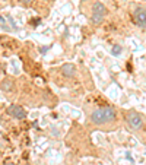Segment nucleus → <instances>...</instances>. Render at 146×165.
Segmentation results:
<instances>
[{
    "label": "nucleus",
    "instance_id": "nucleus-1",
    "mask_svg": "<svg viewBox=\"0 0 146 165\" xmlns=\"http://www.w3.org/2000/svg\"><path fill=\"white\" fill-rule=\"evenodd\" d=\"M115 120H117V112L113 107H104L100 110H95L91 114V121L97 126L110 124V123H114Z\"/></svg>",
    "mask_w": 146,
    "mask_h": 165
},
{
    "label": "nucleus",
    "instance_id": "nucleus-2",
    "mask_svg": "<svg viewBox=\"0 0 146 165\" xmlns=\"http://www.w3.org/2000/svg\"><path fill=\"white\" fill-rule=\"evenodd\" d=\"M105 13H107V9L105 6L101 3V2H95L93 3V7H92V22L95 25H100L102 24V20L105 18Z\"/></svg>",
    "mask_w": 146,
    "mask_h": 165
},
{
    "label": "nucleus",
    "instance_id": "nucleus-3",
    "mask_svg": "<svg viewBox=\"0 0 146 165\" xmlns=\"http://www.w3.org/2000/svg\"><path fill=\"white\" fill-rule=\"evenodd\" d=\"M127 123H129L130 127L134 129V130H140V129L143 127V119H142V116L137 114V112H134V111L127 114Z\"/></svg>",
    "mask_w": 146,
    "mask_h": 165
},
{
    "label": "nucleus",
    "instance_id": "nucleus-4",
    "mask_svg": "<svg viewBox=\"0 0 146 165\" xmlns=\"http://www.w3.org/2000/svg\"><path fill=\"white\" fill-rule=\"evenodd\" d=\"M7 114L12 116L13 119H18V120L27 119V111H25L20 105H9L7 107Z\"/></svg>",
    "mask_w": 146,
    "mask_h": 165
},
{
    "label": "nucleus",
    "instance_id": "nucleus-5",
    "mask_svg": "<svg viewBox=\"0 0 146 165\" xmlns=\"http://www.w3.org/2000/svg\"><path fill=\"white\" fill-rule=\"evenodd\" d=\"M133 18H134V22H136L139 27L146 28V9H143V7H137V9L134 10Z\"/></svg>",
    "mask_w": 146,
    "mask_h": 165
},
{
    "label": "nucleus",
    "instance_id": "nucleus-6",
    "mask_svg": "<svg viewBox=\"0 0 146 165\" xmlns=\"http://www.w3.org/2000/svg\"><path fill=\"white\" fill-rule=\"evenodd\" d=\"M75 72H76V69H75V66L70 64V63H66V64L61 66V73H63V76H66V78L75 76Z\"/></svg>",
    "mask_w": 146,
    "mask_h": 165
},
{
    "label": "nucleus",
    "instance_id": "nucleus-7",
    "mask_svg": "<svg viewBox=\"0 0 146 165\" xmlns=\"http://www.w3.org/2000/svg\"><path fill=\"white\" fill-rule=\"evenodd\" d=\"M0 88H2L3 91L9 92V91H12V89H13V82H12L10 79H5L2 83H0Z\"/></svg>",
    "mask_w": 146,
    "mask_h": 165
},
{
    "label": "nucleus",
    "instance_id": "nucleus-8",
    "mask_svg": "<svg viewBox=\"0 0 146 165\" xmlns=\"http://www.w3.org/2000/svg\"><path fill=\"white\" fill-rule=\"evenodd\" d=\"M120 47H114V50H113V54H120Z\"/></svg>",
    "mask_w": 146,
    "mask_h": 165
},
{
    "label": "nucleus",
    "instance_id": "nucleus-9",
    "mask_svg": "<svg viewBox=\"0 0 146 165\" xmlns=\"http://www.w3.org/2000/svg\"><path fill=\"white\" fill-rule=\"evenodd\" d=\"M19 2H22V3H27V5H29L32 0H19Z\"/></svg>",
    "mask_w": 146,
    "mask_h": 165
},
{
    "label": "nucleus",
    "instance_id": "nucleus-10",
    "mask_svg": "<svg viewBox=\"0 0 146 165\" xmlns=\"http://www.w3.org/2000/svg\"><path fill=\"white\" fill-rule=\"evenodd\" d=\"M5 165H15V164H13V162H6Z\"/></svg>",
    "mask_w": 146,
    "mask_h": 165
}]
</instances>
